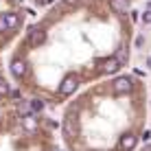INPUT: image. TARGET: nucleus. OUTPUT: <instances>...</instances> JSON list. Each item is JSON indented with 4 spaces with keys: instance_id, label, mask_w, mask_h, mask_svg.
<instances>
[{
    "instance_id": "nucleus-8",
    "label": "nucleus",
    "mask_w": 151,
    "mask_h": 151,
    "mask_svg": "<svg viewBox=\"0 0 151 151\" xmlns=\"http://www.w3.org/2000/svg\"><path fill=\"white\" fill-rule=\"evenodd\" d=\"M2 20H4V27L7 29H18L20 27V15L9 11V13H2Z\"/></svg>"
},
{
    "instance_id": "nucleus-5",
    "label": "nucleus",
    "mask_w": 151,
    "mask_h": 151,
    "mask_svg": "<svg viewBox=\"0 0 151 151\" xmlns=\"http://www.w3.org/2000/svg\"><path fill=\"white\" fill-rule=\"evenodd\" d=\"M136 142H138V136H136V134H132V132L123 134V136H121V142H118V151H132L134 147H136Z\"/></svg>"
},
{
    "instance_id": "nucleus-18",
    "label": "nucleus",
    "mask_w": 151,
    "mask_h": 151,
    "mask_svg": "<svg viewBox=\"0 0 151 151\" xmlns=\"http://www.w3.org/2000/svg\"><path fill=\"white\" fill-rule=\"evenodd\" d=\"M147 9H151V2H149V4H147Z\"/></svg>"
},
{
    "instance_id": "nucleus-7",
    "label": "nucleus",
    "mask_w": 151,
    "mask_h": 151,
    "mask_svg": "<svg viewBox=\"0 0 151 151\" xmlns=\"http://www.w3.org/2000/svg\"><path fill=\"white\" fill-rule=\"evenodd\" d=\"M121 66H123V64L116 59V57H107V59L101 64V70L105 72V75H114V72L121 70Z\"/></svg>"
},
{
    "instance_id": "nucleus-17",
    "label": "nucleus",
    "mask_w": 151,
    "mask_h": 151,
    "mask_svg": "<svg viewBox=\"0 0 151 151\" xmlns=\"http://www.w3.org/2000/svg\"><path fill=\"white\" fill-rule=\"evenodd\" d=\"M147 66H149V68H151V55L147 57Z\"/></svg>"
},
{
    "instance_id": "nucleus-11",
    "label": "nucleus",
    "mask_w": 151,
    "mask_h": 151,
    "mask_svg": "<svg viewBox=\"0 0 151 151\" xmlns=\"http://www.w3.org/2000/svg\"><path fill=\"white\" fill-rule=\"evenodd\" d=\"M31 110L33 112H42L44 110V103H42L40 99H35V101H31Z\"/></svg>"
},
{
    "instance_id": "nucleus-9",
    "label": "nucleus",
    "mask_w": 151,
    "mask_h": 151,
    "mask_svg": "<svg viewBox=\"0 0 151 151\" xmlns=\"http://www.w3.org/2000/svg\"><path fill=\"white\" fill-rule=\"evenodd\" d=\"M110 7L114 13H127L129 11V0H110Z\"/></svg>"
},
{
    "instance_id": "nucleus-1",
    "label": "nucleus",
    "mask_w": 151,
    "mask_h": 151,
    "mask_svg": "<svg viewBox=\"0 0 151 151\" xmlns=\"http://www.w3.org/2000/svg\"><path fill=\"white\" fill-rule=\"evenodd\" d=\"M61 129H64V136L68 140H75L79 136V121H77V114H68V116L64 118Z\"/></svg>"
},
{
    "instance_id": "nucleus-14",
    "label": "nucleus",
    "mask_w": 151,
    "mask_h": 151,
    "mask_svg": "<svg viewBox=\"0 0 151 151\" xmlns=\"http://www.w3.org/2000/svg\"><path fill=\"white\" fill-rule=\"evenodd\" d=\"M149 138H151V132H149V129H147V132H145V134H142V140H149Z\"/></svg>"
},
{
    "instance_id": "nucleus-15",
    "label": "nucleus",
    "mask_w": 151,
    "mask_h": 151,
    "mask_svg": "<svg viewBox=\"0 0 151 151\" xmlns=\"http://www.w3.org/2000/svg\"><path fill=\"white\" fill-rule=\"evenodd\" d=\"M0 31H7V27H4V20H2V15H0Z\"/></svg>"
},
{
    "instance_id": "nucleus-16",
    "label": "nucleus",
    "mask_w": 151,
    "mask_h": 151,
    "mask_svg": "<svg viewBox=\"0 0 151 151\" xmlns=\"http://www.w3.org/2000/svg\"><path fill=\"white\" fill-rule=\"evenodd\" d=\"M40 2H42V4H50L53 0H40Z\"/></svg>"
},
{
    "instance_id": "nucleus-10",
    "label": "nucleus",
    "mask_w": 151,
    "mask_h": 151,
    "mask_svg": "<svg viewBox=\"0 0 151 151\" xmlns=\"http://www.w3.org/2000/svg\"><path fill=\"white\" fill-rule=\"evenodd\" d=\"M24 127L27 129H35L37 127V121H35L33 114H27V116H24Z\"/></svg>"
},
{
    "instance_id": "nucleus-13",
    "label": "nucleus",
    "mask_w": 151,
    "mask_h": 151,
    "mask_svg": "<svg viewBox=\"0 0 151 151\" xmlns=\"http://www.w3.org/2000/svg\"><path fill=\"white\" fill-rule=\"evenodd\" d=\"M142 22L145 24H151V9H147V11L142 13Z\"/></svg>"
},
{
    "instance_id": "nucleus-2",
    "label": "nucleus",
    "mask_w": 151,
    "mask_h": 151,
    "mask_svg": "<svg viewBox=\"0 0 151 151\" xmlns=\"http://www.w3.org/2000/svg\"><path fill=\"white\" fill-rule=\"evenodd\" d=\"M79 88V77L77 75H68L64 81H61V86H59V94H64V96H68L72 94V92Z\"/></svg>"
},
{
    "instance_id": "nucleus-6",
    "label": "nucleus",
    "mask_w": 151,
    "mask_h": 151,
    "mask_svg": "<svg viewBox=\"0 0 151 151\" xmlns=\"http://www.w3.org/2000/svg\"><path fill=\"white\" fill-rule=\"evenodd\" d=\"M134 83L129 77H118V79H114V92L116 94H127V92H132Z\"/></svg>"
},
{
    "instance_id": "nucleus-12",
    "label": "nucleus",
    "mask_w": 151,
    "mask_h": 151,
    "mask_svg": "<svg viewBox=\"0 0 151 151\" xmlns=\"http://www.w3.org/2000/svg\"><path fill=\"white\" fill-rule=\"evenodd\" d=\"M9 94V83L4 79H0V96H7Z\"/></svg>"
},
{
    "instance_id": "nucleus-4",
    "label": "nucleus",
    "mask_w": 151,
    "mask_h": 151,
    "mask_svg": "<svg viewBox=\"0 0 151 151\" xmlns=\"http://www.w3.org/2000/svg\"><path fill=\"white\" fill-rule=\"evenodd\" d=\"M9 70H11V75L15 77V79H22V77L27 75V61H24L22 57H15V59H11Z\"/></svg>"
},
{
    "instance_id": "nucleus-3",
    "label": "nucleus",
    "mask_w": 151,
    "mask_h": 151,
    "mask_svg": "<svg viewBox=\"0 0 151 151\" xmlns=\"http://www.w3.org/2000/svg\"><path fill=\"white\" fill-rule=\"evenodd\" d=\"M29 42L33 48H37V46H42L46 42V31L42 27H35V29H29Z\"/></svg>"
}]
</instances>
